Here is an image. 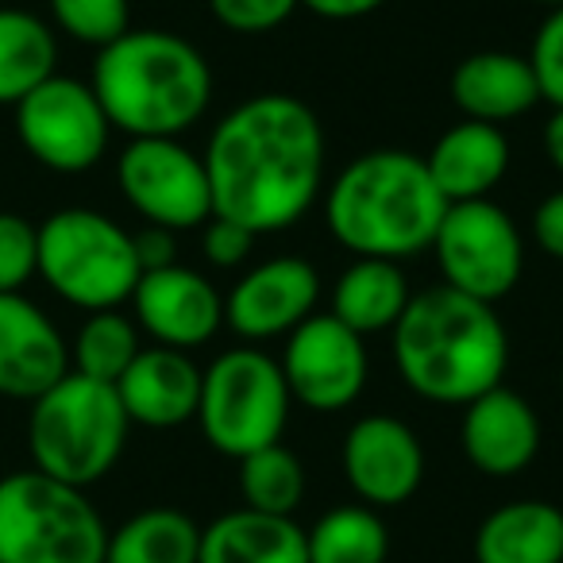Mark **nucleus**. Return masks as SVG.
Segmentation results:
<instances>
[{
    "label": "nucleus",
    "mask_w": 563,
    "mask_h": 563,
    "mask_svg": "<svg viewBox=\"0 0 563 563\" xmlns=\"http://www.w3.org/2000/svg\"><path fill=\"white\" fill-rule=\"evenodd\" d=\"M298 9L301 0H209L212 20L235 35H266L286 24Z\"/></svg>",
    "instance_id": "obj_32"
},
{
    "label": "nucleus",
    "mask_w": 563,
    "mask_h": 563,
    "mask_svg": "<svg viewBox=\"0 0 563 563\" xmlns=\"http://www.w3.org/2000/svg\"><path fill=\"white\" fill-rule=\"evenodd\" d=\"M475 563H563V509L552 501H506L475 532Z\"/></svg>",
    "instance_id": "obj_22"
},
{
    "label": "nucleus",
    "mask_w": 563,
    "mask_h": 563,
    "mask_svg": "<svg viewBox=\"0 0 563 563\" xmlns=\"http://www.w3.org/2000/svg\"><path fill=\"white\" fill-rule=\"evenodd\" d=\"M544 151L552 158V166L563 174V109L552 112V120L544 124Z\"/></svg>",
    "instance_id": "obj_37"
},
{
    "label": "nucleus",
    "mask_w": 563,
    "mask_h": 563,
    "mask_svg": "<svg viewBox=\"0 0 563 563\" xmlns=\"http://www.w3.org/2000/svg\"><path fill=\"white\" fill-rule=\"evenodd\" d=\"M278 367L298 406L340 413L367 386V344L332 313H313L290 332Z\"/></svg>",
    "instance_id": "obj_12"
},
{
    "label": "nucleus",
    "mask_w": 563,
    "mask_h": 563,
    "mask_svg": "<svg viewBox=\"0 0 563 563\" xmlns=\"http://www.w3.org/2000/svg\"><path fill=\"white\" fill-rule=\"evenodd\" d=\"M201 525L174 506H151L109 529L104 563H197Z\"/></svg>",
    "instance_id": "obj_25"
},
{
    "label": "nucleus",
    "mask_w": 563,
    "mask_h": 563,
    "mask_svg": "<svg viewBox=\"0 0 563 563\" xmlns=\"http://www.w3.org/2000/svg\"><path fill=\"white\" fill-rule=\"evenodd\" d=\"M58 40L43 16L24 9H0V104L16 109L32 89L55 78Z\"/></svg>",
    "instance_id": "obj_24"
},
{
    "label": "nucleus",
    "mask_w": 563,
    "mask_h": 563,
    "mask_svg": "<svg viewBox=\"0 0 563 563\" xmlns=\"http://www.w3.org/2000/svg\"><path fill=\"white\" fill-rule=\"evenodd\" d=\"M40 278L86 313L120 309L143 278L132 232L97 209H58L40 224Z\"/></svg>",
    "instance_id": "obj_7"
},
{
    "label": "nucleus",
    "mask_w": 563,
    "mask_h": 563,
    "mask_svg": "<svg viewBox=\"0 0 563 563\" xmlns=\"http://www.w3.org/2000/svg\"><path fill=\"white\" fill-rule=\"evenodd\" d=\"M560 390H563V371H560Z\"/></svg>",
    "instance_id": "obj_39"
},
{
    "label": "nucleus",
    "mask_w": 563,
    "mask_h": 563,
    "mask_svg": "<svg viewBox=\"0 0 563 563\" xmlns=\"http://www.w3.org/2000/svg\"><path fill=\"white\" fill-rule=\"evenodd\" d=\"M460 448L475 471L490 478H514L540 452V417L529 401L509 386L463 406Z\"/></svg>",
    "instance_id": "obj_17"
},
{
    "label": "nucleus",
    "mask_w": 563,
    "mask_h": 563,
    "mask_svg": "<svg viewBox=\"0 0 563 563\" xmlns=\"http://www.w3.org/2000/svg\"><path fill=\"white\" fill-rule=\"evenodd\" d=\"M452 101L467 120L501 128L540 101L537 74L514 51H478L452 70Z\"/></svg>",
    "instance_id": "obj_20"
},
{
    "label": "nucleus",
    "mask_w": 563,
    "mask_h": 563,
    "mask_svg": "<svg viewBox=\"0 0 563 563\" xmlns=\"http://www.w3.org/2000/svg\"><path fill=\"white\" fill-rule=\"evenodd\" d=\"M255 247V232L235 220H224V217H209L205 220V258L220 271H232L240 266L243 258L251 255Z\"/></svg>",
    "instance_id": "obj_33"
},
{
    "label": "nucleus",
    "mask_w": 563,
    "mask_h": 563,
    "mask_svg": "<svg viewBox=\"0 0 563 563\" xmlns=\"http://www.w3.org/2000/svg\"><path fill=\"white\" fill-rule=\"evenodd\" d=\"M140 352V324L120 313V309H101V313H89L78 336H74L70 371L117 386Z\"/></svg>",
    "instance_id": "obj_27"
},
{
    "label": "nucleus",
    "mask_w": 563,
    "mask_h": 563,
    "mask_svg": "<svg viewBox=\"0 0 563 563\" xmlns=\"http://www.w3.org/2000/svg\"><path fill=\"white\" fill-rule=\"evenodd\" d=\"M386 0H301V9H309L313 16L324 20H360L383 9Z\"/></svg>",
    "instance_id": "obj_36"
},
{
    "label": "nucleus",
    "mask_w": 563,
    "mask_h": 563,
    "mask_svg": "<svg viewBox=\"0 0 563 563\" xmlns=\"http://www.w3.org/2000/svg\"><path fill=\"white\" fill-rule=\"evenodd\" d=\"M128 421L143 429H178L194 421L201 406V371L189 352L143 347L117 383Z\"/></svg>",
    "instance_id": "obj_18"
},
{
    "label": "nucleus",
    "mask_w": 563,
    "mask_h": 563,
    "mask_svg": "<svg viewBox=\"0 0 563 563\" xmlns=\"http://www.w3.org/2000/svg\"><path fill=\"white\" fill-rule=\"evenodd\" d=\"M93 86L104 117L132 140H178L209 112L212 70L189 40L132 27L97 51Z\"/></svg>",
    "instance_id": "obj_3"
},
{
    "label": "nucleus",
    "mask_w": 563,
    "mask_h": 563,
    "mask_svg": "<svg viewBox=\"0 0 563 563\" xmlns=\"http://www.w3.org/2000/svg\"><path fill=\"white\" fill-rule=\"evenodd\" d=\"M132 240H135V258H140L143 274H147V271H163V266H174V263H178L174 232H166V228L147 224L143 232H135Z\"/></svg>",
    "instance_id": "obj_35"
},
{
    "label": "nucleus",
    "mask_w": 563,
    "mask_h": 563,
    "mask_svg": "<svg viewBox=\"0 0 563 563\" xmlns=\"http://www.w3.org/2000/svg\"><path fill=\"white\" fill-rule=\"evenodd\" d=\"M70 375V344L24 294H0V398L35 401Z\"/></svg>",
    "instance_id": "obj_16"
},
{
    "label": "nucleus",
    "mask_w": 563,
    "mask_h": 563,
    "mask_svg": "<svg viewBox=\"0 0 563 563\" xmlns=\"http://www.w3.org/2000/svg\"><path fill=\"white\" fill-rule=\"evenodd\" d=\"M344 478L355 498L371 509L406 506L424 483V448L406 421L390 413H371L344 437Z\"/></svg>",
    "instance_id": "obj_13"
},
{
    "label": "nucleus",
    "mask_w": 563,
    "mask_h": 563,
    "mask_svg": "<svg viewBox=\"0 0 563 563\" xmlns=\"http://www.w3.org/2000/svg\"><path fill=\"white\" fill-rule=\"evenodd\" d=\"M309 563H386L390 529L371 506H336L306 529Z\"/></svg>",
    "instance_id": "obj_26"
},
{
    "label": "nucleus",
    "mask_w": 563,
    "mask_h": 563,
    "mask_svg": "<svg viewBox=\"0 0 563 563\" xmlns=\"http://www.w3.org/2000/svg\"><path fill=\"white\" fill-rule=\"evenodd\" d=\"M51 24L86 47H109L132 32V0H47Z\"/></svg>",
    "instance_id": "obj_29"
},
{
    "label": "nucleus",
    "mask_w": 563,
    "mask_h": 563,
    "mask_svg": "<svg viewBox=\"0 0 563 563\" xmlns=\"http://www.w3.org/2000/svg\"><path fill=\"white\" fill-rule=\"evenodd\" d=\"M394 367L417 398L463 409L501 386L509 332L494 306L432 286L413 294L394 324Z\"/></svg>",
    "instance_id": "obj_2"
},
{
    "label": "nucleus",
    "mask_w": 563,
    "mask_h": 563,
    "mask_svg": "<svg viewBox=\"0 0 563 563\" xmlns=\"http://www.w3.org/2000/svg\"><path fill=\"white\" fill-rule=\"evenodd\" d=\"M537 4H548V9H555V4H563V0H537Z\"/></svg>",
    "instance_id": "obj_38"
},
{
    "label": "nucleus",
    "mask_w": 563,
    "mask_h": 563,
    "mask_svg": "<svg viewBox=\"0 0 563 563\" xmlns=\"http://www.w3.org/2000/svg\"><path fill=\"white\" fill-rule=\"evenodd\" d=\"M201 158L212 217L235 220L255 235L282 232L321 197L324 128L298 97L258 93L212 128Z\"/></svg>",
    "instance_id": "obj_1"
},
{
    "label": "nucleus",
    "mask_w": 563,
    "mask_h": 563,
    "mask_svg": "<svg viewBox=\"0 0 563 563\" xmlns=\"http://www.w3.org/2000/svg\"><path fill=\"white\" fill-rule=\"evenodd\" d=\"M448 201L432 186L424 158L401 147H378L340 170L324 197V220L340 247L355 258H413L432 251Z\"/></svg>",
    "instance_id": "obj_4"
},
{
    "label": "nucleus",
    "mask_w": 563,
    "mask_h": 563,
    "mask_svg": "<svg viewBox=\"0 0 563 563\" xmlns=\"http://www.w3.org/2000/svg\"><path fill=\"white\" fill-rule=\"evenodd\" d=\"M16 135L40 166L81 174L104 158L112 124L89 81L55 74L16 104Z\"/></svg>",
    "instance_id": "obj_10"
},
{
    "label": "nucleus",
    "mask_w": 563,
    "mask_h": 563,
    "mask_svg": "<svg viewBox=\"0 0 563 563\" xmlns=\"http://www.w3.org/2000/svg\"><path fill=\"white\" fill-rule=\"evenodd\" d=\"M321 298V274L309 258L278 255L251 266L224 301V321L243 340L290 336L301 321H309Z\"/></svg>",
    "instance_id": "obj_14"
},
{
    "label": "nucleus",
    "mask_w": 563,
    "mask_h": 563,
    "mask_svg": "<svg viewBox=\"0 0 563 563\" xmlns=\"http://www.w3.org/2000/svg\"><path fill=\"white\" fill-rule=\"evenodd\" d=\"M529 66L537 74L540 101H548L552 109H563V4L548 9L544 24L532 35Z\"/></svg>",
    "instance_id": "obj_31"
},
{
    "label": "nucleus",
    "mask_w": 563,
    "mask_h": 563,
    "mask_svg": "<svg viewBox=\"0 0 563 563\" xmlns=\"http://www.w3.org/2000/svg\"><path fill=\"white\" fill-rule=\"evenodd\" d=\"M128 429L132 421L120 406L117 386L70 371L32 401L27 413L32 467L66 486L89 490L120 463Z\"/></svg>",
    "instance_id": "obj_5"
},
{
    "label": "nucleus",
    "mask_w": 563,
    "mask_h": 563,
    "mask_svg": "<svg viewBox=\"0 0 563 563\" xmlns=\"http://www.w3.org/2000/svg\"><path fill=\"white\" fill-rule=\"evenodd\" d=\"M240 494L255 514L294 517L306 498V467L286 444L258 448L240 460Z\"/></svg>",
    "instance_id": "obj_28"
},
{
    "label": "nucleus",
    "mask_w": 563,
    "mask_h": 563,
    "mask_svg": "<svg viewBox=\"0 0 563 563\" xmlns=\"http://www.w3.org/2000/svg\"><path fill=\"white\" fill-rule=\"evenodd\" d=\"M290 401V386L271 355L258 347H232L201 371L197 424L212 452L243 460L258 448L282 444Z\"/></svg>",
    "instance_id": "obj_8"
},
{
    "label": "nucleus",
    "mask_w": 563,
    "mask_h": 563,
    "mask_svg": "<svg viewBox=\"0 0 563 563\" xmlns=\"http://www.w3.org/2000/svg\"><path fill=\"white\" fill-rule=\"evenodd\" d=\"M109 525L86 490L43 471L0 478V563H104Z\"/></svg>",
    "instance_id": "obj_6"
},
{
    "label": "nucleus",
    "mask_w": 563,
    "mask_h": 563,
    "mask_svg": "<svg viewBox=\"0 0 563 563\" xmlns=\"http://www.w3.org/2000/svg\"><path fill=\"white\" fill-rule=\"evenodd\" d=\"M409 282L398 263L390 258H355L344 274L336 278L332 290V317L344 321L352 332L371 336L398 324V317L409 306Z\"/></svg>",
    "instance_id": "obj_23"
},
{
    "label": "nucleus",
    "mask_w": 563,
    "mask_h": 563,
    "mask_svg": "<svg viewBox=\"0 0 563 563\" xmlns=\"http://www.w3.org/2000/svg\"><path fill=\"white\" fill-rule=\"evenodd\" d=\"M135 324L158 347L194 352L209 344L224 324V298L205 274L174 263L163 271H147L132 294Z\"/></svg>",
    "instance_id": "obj_15"
},
{
    "label": "nucleus",
    "mask_w": 563,
    "mask_h": 563,
    "mask_svg": "<svg viewBox=\"0 0 563 563\" xmlns=\"http://www.w3.org/2000/svg\"><path fill=\"white\" fill-rule=\"evenodd\" d=\"M117 181L124 201L166 232L205 228L212 217L205 158L178 140H132L117 158Z\"/></svg>",
    "instance_id": "obj_11"
},
{
    "label": "nucleus",
    "mask_w": 563,
    "mask_h": 563,
    "mask_svg": "<svg viewBox=\"0 0 563 563\" xmlns=\"http://www.w3.org/2000/svg\"><path fill=\"white\" fill-rule=\"evenodd\" d=\"M432 251H437L444 286L475 301H486V306L514 294L525 271L521 232L506 217V209L486 201V197L448 205Z\"/></svg>",
    "instance_id": "obj_9"
},
{
    "label": "nucleus",
    "mask_w": 563,
    "mask_h": 563,
    "mask_svg": "<svg viewBox=\"0 0 563 563\" xmlns=\"http://www.w3.org/2000/svg\"><path fill=\"white\" fill-rule=\"evenodd\" d=\"M197 563H309L306 529L294 517L240 506L205 525Z\"/></svg>",
    "instance_id": "obj_21"
},
{
    "label": "nucleus",
    "mask_w": 563,
    "mask_h": 563,
    "mask_svg": "<svg viewBox=\"0 0 563 563\" xmlns=\"http://www.w3.org/2000/svg\"><path fill=\"white\" fill-rule=\"evenodd\" d=\"M532 240L544 255L560 258L563 263V189L548 194L544 201L532 212Z\"/></svg>",
    "instance_id": "obj_34"
},
{
    "label": "nucleus",
    "mask_w": 563,
    "mask_h": 563,
    "mask_svg": "<svg viewBox=\"0 0 563 563\" xmlns=\"http://www.w3.org/2000/svg\"><path fill=\"white\" fill-rule=\"evenodd\" d=\"M40 274V224L0 212V294H20Z\"/></svg>",
    "instance_id": "obj_30"
},
{
    "label": "nucleus",
    "mask_w": 563,
    "mask_h": 563,
    "mask_svg": "<svg viewBox=\"0 0 563 563\" xmlns=\"http://www.w3.org/2000/svg\"><path fill=\"white\" fill-rule=\"evenodd\" d=\"M424 170H429L432 186L440 189L448 205L460 201H483L509 170V140L501 128L478 124V120H463V124L448 128L432 151L424 155Z\"/></svg>",
    "instance_id": "obj_19"
}]
</instances>
